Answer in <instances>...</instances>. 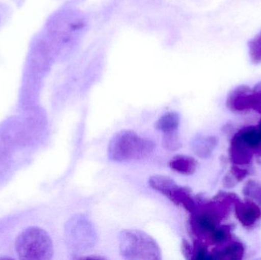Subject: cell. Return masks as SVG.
Listing matches in <instances>:
<instances>
[{
  "mask_svg": "<svg viewBox=\"0 0 261 260\" xmlns=\"http://www.w3.org/2000/svg\"><path fill=\"white\" fill-rule=\"evenodd\" d=\"M15 250L20 259L48 260L53 256V244L47 232L32 227L20 234L15 241Z\"/></svg>",
  "mask_w": 261,
  "mask_h": 260,
  "instance_id": "obj_3",
  "label": "cell"
},
{
  "mask_svg": "<svg viewBox=\"0 0 261 260\" xmlns=\"http://www.w3.org/2000/svg\"><path fill=\"white\" fill-rule=\"evenodd\" d=\"M119 249L126 259H161V249L156 241L141 230H122L119 235Z\"/></svg>",
  "mask_w": 261,
  "mask_h": 260,
  "instance_id": "obj_2",
  "label": "cell"
},
{
  "mask_svg": "<svg viewBox=\"0 0 261 260\" xmlns=\"http://www.w3.org/2000/svg\"><path fill=\"white\" fill-rule=\"evenodd\" d=\"M231 226L217 227L208 237V241L214 245L223 244L231 238Z\"/></svg>",
  "mask_w": 261,
  "mask_h": 260,
  "instance_id": "obj_13",
  "label": "cell"
},
{
  "mask_svg": "<svg viewBox=\"0 0 261 260\" xmlns=\"http://www.w3.org/2000/svg\"><path fill=\"white\" fill-rule=\"evenodd\" d=\"M249 55L253 64H261V31L248 42Z\"/></svg>",
  "mask_w": 261,
  "mask_h": 260,
  "instance_id": "obj_14",
  "label": "cell"
},
{
  "mask_svg": "<svg viewBox=\"0 0 261 260\" xmlns=\"http://www.w3.org/2000/svg\"><path fill=\"white\" fill-rule=\"evenodd\" d=\"M216 146V137L212 136H198L191 143L193 152L202 158L210 157Z\"/></svg>",
  "mask_w": 261,
  "mask_h": 260,
  "instance_id": "obj_10",
  "label": "cell"
},
{
  "mask_svg": "<svg viewBox=\"0 0 261 260\" xmlns=\"http://www.w3.org/2000/svg\"><path fill=\"white\" fill-rule=\"evenodd\" d=\"M251 108L261 114V82L251 89Z\"/></svg>",
  "mask_w": 261,
  "mask_h": 260,
  "instance_id": "obj_17",
  "label": "cell"
},
{
  "mask_svg": "<svg viewBox=\"0 0 261 260\" xmlns=\"http://www.w3.org/2000/svg\"><path fill=\"white\" fill-rule=\"evenodd\" d=\"M245 254V247L241 242L234 241L222 250H215L210 254L211 259L240 260Z\"/></svg>",
  "mask_w": 261,
  "mask_h": 260,
  "instance_id": "obj_9",
  "label": "cell"
},
{
  "mask_svg": "<svg viewBox=\"0 0 261 260\" xmlns=\"http://www.w3.org/2000/svg\"><path fill=\"white\" fill-rule=\"evenodd\" d=\"M253 154L254 151L247 147L236 134L233 137L229 149V156L231 161L234 165L242 166L251 163Z\"/></svg>",
  "mask_w": 261,
  "mask_h": 260,
  "instance_id": "obj_7",
  "label": "cell"
},
{
  "mask_svg": "<svg viewBox=\"0 0 261 260\" xmlns=\"http://www.w3.org/2000/svg\"><path fill=\"white\" fill-rule=\"evenodd\" d=\"M244 194L248 198L257 201L259 206H261V186L254 181H250L247 183L245 189H243Z\"/></svg>",
  "mask_w": 261,
  "mask_h": 260,
  "instance_id": "obj_16",
  "label": "cell"
},
{
  "mask_svg": "<svg viewBox=\"0 0 261 260\" xmlns=\"http://www.w3.org/2000/svg\"><path fill=\"white\" fill-rule=\"evenodd\" d=\"M177 131L164 134L162 143L164 149L169 151H176L180 149L182 142Z\"/></svg>",
  "mask_w": 261,
  "mask_h": 260,
  "instance_id": "obj_15",
  "label": "cell"
},
{
  "mask_svg": "<svg viewBox=\"0 0 261 260\" xmlns=\"http://www.w3.org/2000/svg\"><path fill=\"white\" fill-rule=\"evenodd\" d=\"M258 131H259V134H260V140H261V123L260 124V127H259Z\"/></svg>",
  "mask_w": 261,
  "mask_h": 260,
  "instance_id": "obj_20",
  "label": "cell"
},
{
  "mask_svg": "<svg viewBox=\"0 0 261 260\" xmlns=\"http://www.w3.org/2000/svg\"><path fill=\"white\" fill-rule=\"evenodd\" d=\"M236 135L253 151H256L260 147V134H259L258 129H257L255 127H246L239 131Z\"/></svg>",
  "mask_w": 261,
  "mask_h": 260,
  "instance_id": "obj_11",
  "label": "cell"
},
{
  "mask_svg": "<svg viewBox=\"0 0 261 260\" xmlns=\"http://www.w3.org/2000/svg\"><path fill=\"white\" fill-rule=\"evenodd\" d=\"M251 89L248 85H239L231 92L226 100L228 109L243 111L251 108Z\"/></svg>",
  "mask_w": 261,
  "mask_h": 260,
  "instance_id": "obj_6",
  "label": "cell"
},
{
  "mask_svg": "<svg viewBox=\"0 0 261 260\" xmlns=\"http://www.w3.org/2000/svg\"><path fill=\"white\" fill-rule=\"evenodd\" d=\"M179 126V116L176 112L166 113L155 124L156 129L163 134L178 131Z\"/></svg>",
  "mask_w": 261,
  "mask_h": 260,
  "instance_id": "obj_12",
  "label": "cell"
},
{
  "mask_svg": "<svg viewBox=\"0 0 261 260\" xmlns=\"http://www.w3.org/2000/svg\"><path fill=\"white\" fill-rule=\"evenodd\" d=\"M197 161L193 157L187 155H176L169 161V166L172 170L182 174L192 175L196 172Z\"/></svg>",
  "mask_w": 261,
  "mask_h": 260,
  "instance_id": "obj_8",
  "label": "cell"
},
{
  "mask_svg": "<svg viewBox=\"0 0 261 260\" xmlns=\"http://www.w3.org/2000/svg\"><path fill=\"white\" fill-rule=\"evenodd\" d=\"M148 184L153 190L162 194L176 206L184 208L190 214L196 211L197 203L190 189L179 186L170 177L153 176L149 179Z\"/></svg>",
  "mask_w": 261,
  "mask_h": 260,
  "instance_id": "obj_4",
  "label": "cell"
},
{
  "mask_svg": "<svg viewBox=\"0 0 261 260\" xmlns=\"http://www.w3.org/2000/svg\"><path fill=\"white\" fill-rule=\"evenodd\" d=\"M151 140L143 138L135 131L125 130L116 133L110 140L108 155L116 162L139 160L149 157L154 150Z\"/></svg>",
  "mask_w": 261,
  "mask_h": 260,
  "instance_id": "obj_1",
  "label": "cell"
},
{
  "mask_svg": "<svg viewBox=\"0 0 261 260\" xmlns=\"http://www.w3.org/2000/svg\"><path fill=\"white\" fill-rule=\"evenodd\" d=\"M231 175L233 176L236 181L241 182L245 180L248 175V171L247 169L239 168L238 165H234L231 170Z\"/></svg>",
  "mask_w": 261,
  "mask_h": 260,
  "instance_id": "obj_18",
  "label": "cell"
},
{
  "mask_svg": "<svg viewBox=\"0 0 261 260\" xmlns=\"http://www.w3.org/2000/svg\"><path fill=\"white\" fill-rule=\"evenodd\" d=\"M234 206L236 218L245 227H252L261 218L260 206L251 200L247 199L245 201L239 200Z\"/></svg>",
  "mask_w": 261,
  "mask_h": 260,
  "instance_id": "obj_5",
  "label": "cell"
},
{
  "mask_svg": "<svg viewBox=\"0 0 261 260\" xmlns=\"http://www.w3.org/2000/svg\"><path fill=\"white\" fill-rule=\"evenodd\" d=\"M181 250L186 259H192L193 257V246L188 241L184 240L181 244Z\"/></svg>",
  "mask_w": 261,
  "mask_h": 260,
  "instance_id": "obj_19",
  "label": "cell"
}]
</instances>
